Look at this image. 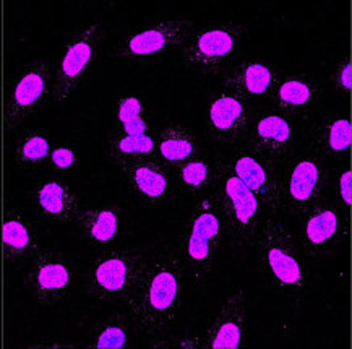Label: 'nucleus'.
<instances>
[{
	"instance_id": "obj_1",
	"label": "nucleus",
	"mask_w": 352,
	"mask_h": 349,
	"mask_svg": "<svg viewBox=\"0 0 352 349\" xmlns=\"http://www.w3.org/2000/svg\"><path fill=\"white\" fill-rule=\"evenodd\" d=\"M185 275L182 258L170 248L148 257L137 288L125 301L140 332L157 337L177 324Z\"/></svg>"
},
{
	"instance_id": "obj_2",
	"label": "nucleus",
	"mask_w": 352,
	"mask_h": 349,
	"mask_svg": "<svg viewBox=\"0 0 352 349\" xmlns=\"http://www.w3.org/2000/svg\"><path fill=\"white\" fill-rule=\"evenodd\" d=\"M254 247L261 270L272 286L287 297L299 302L312 286V273L304 247L276 216L261 221Z\"/></svg>"
},
{
	"instance_id": "obj_3",
	"label": "nucleus",
	"mask_w": 352,
	"mask_h": 349,
	"mask_svg": "<svg viewBox=\"0 0 352 349\" xmlns=\"http://www.w3.org/2000/svg\"><path fill=\"white\" fill-rule=\"evenodd\" d=\"M224 221L213 192L200 195L182 237V264L195 284H205L218 262Z\"/></svg>"
},
{
	"instance_id": "obj_4",
	"label": "nucleus",
	"mask_w": 352,
	"mask_h": 349,
	"mask_svg": "<svg viewBox=\"0 0 352 349\" xmlns=\"http://www.w3.org/2000/svg\"><path fill=\"white\" fill-rule=\"evenodd\" d=\"M146 262L148 255L142 248L111 247L99 252L88 268V296L125 302L137 288Z\"/></svg>"
},
{
	"instance_id": "obj_5",
	"label": "nucleus",
	"mask_w": 352,
	"mask_h": 349,
	"mask_svg": "<svg viewBox=\"0 0 352 349\" xmlns=\"http://www.w3.org/2000/svg\"><path fill=\"white\" fill-rule=\"evenodd\" d=\"M106 39L99 21L76 30L64 44L54 67L51 99L57 104L70 101L96 63Z\"/></svg>"
},
{
	"instance_id": "obj_6",
	"label": "nucleus",
	"mask_w": 352,
	"mask_h": 349,
	"mask_svg": "<svg viewBox=\"0 0 352 349\" xmlns=\"http://www.w3.org/2000/svg\"><path fill=\"white\" fill-rule=\"evenodd\" d=\"M211 192L218 202L224 226L242 246L254 247L261 224L258 198L234 174L228 162L214 165V182Z\"/></svg>"
},
{
	"instance_id": "obj_7",
	"label": "nucleus",
	"mask_w": 352,
	"mask_h": 349,
	"mask_svg": "<svg viewBox=\"0 0 352 349\" xmlns=\"http://www.w3.org/2000/svg\"><path fill=\"white\" fill-rule=\"evenodd\" d=\"M245 28L236 21L195 30L180 47L184 65L200 74H214L242 47Z\"/></svg>"
},
{
	"instance_id": "obj_8",
	"label": "nucleus",
	"mask_w": 352,
	"mask_h": 349,
	"mask_svg": "<svg viewBox=\"0 0 352 349\" xmlns=\"http://www.w3.org/2000/svg\"><path fill=\"white\" fill-rule=\"evenodd\" d=\"M75 264L64 253L38 247L26 271L25 286L36 301L46 307L69 297L75 288Z\"/></svg>"
},
{
	"instance_id": "obj_9",
	"label": "nucleus",
	"mask_w": 352,
	"mask_h": 349,
	"mask_svg": "<svg viewBox=\"0 0 352 349\" xmlns=\"http://www.w3.org/2000/svg\"><path fill=\"white\" fill-rule=\"evenodd\" d=\"M54 67L46 59L28 63L13 83L7 99L6 122L10 130L34 116L51 98Z\"/></svg>"
},
{
	"instance_id": "obj_10",
	"label": "nucleus",
	"mask_w": 352,
	"mask_h": 349,
	"mask_svg": "<svg viewBox=\"0 0 352 349\" xmlns=\"http://www.w3.org/2000/svg\"><path fill=\"white\" fill-rule=\"evenodd\" d=\"M195 30L197 25L185 18L156 21L155 25L133 31L127 38L122 39L112 52V57L135 61V59L160 56L182 47Z\"/></svg>"
},
{
	"instance_id": "obj_11",
	"label": "nucleus",
	"mask_w": 352,
	"mask_h": 349,
	"mask_svg": "<svg viewBox=\"0 0 352 349\" xmlns=\"http://www.w3.org/2000/svg\"><path fill=\"white\" fill-rule=\"evenodd\" d=\"M327 171L314 156L297 158L289 165L286 178L281 180L283 210L302 216L323 198Z\"/></svg>"
},
{
	"instance_id": "obj_12",
	"label": "nucleus",
	"mask_w": 352,
	"mask_h": 349,
	"mask_svg": "<svg viewBox=\"0 0 352 349\" xmlns=\"http://www.w3.org/2000/svg\"><path fill=\"white\" fill-rule=\"evenodd\" d=\"M226 162L270 215L276 216L283 211L281 179L278 178L272 162L261 160L254 153L236 155Z\"/></svg>"
},
{
	"instance_id": "obj_13",
	"label": "nucleus",
	"mask_w": 352,
	"mask_h": 349,
	"mask_svg": "<svg viewBox=\"0 0 352 349\" xmlns=\"http://www.w3.org/2000/svg\"><path fill=\"white\" fill-rule=\"evenodd\" d=\"M130 192L143 205L164 207L170 197L169 167L156 156H146L119 165Z\"/></svg>"
},
{
	"instance_id": "obj_14",
	"label": "nucleus",
	"mask_w": 352,
	"mask_h": 349,
	"mask_svg": "<svg viewBox=\"0 0 352 349\" xmlns=\"http://www.w3.org/2000/svg\"><path fill=\"white\" fill-rule=\"evenodd\" d=\"M300 218V235L297 239L305 253L314 257L322 255L340 242L344 228L341 205L335 202H324L322 198Z\"/></svg>"
},
{
	"instance_id": "obj_15",
	"label": "nucleus",
	"mask_w": 352,
	"mask_h": 349,
	"mask_svg": "<svg viewBox=\"0 0 352 349\" xmlns=\"http://www.w3.org/2000/svg\"><path fill=\"white\" fill-rule=\"evenodd\" d=\"M247 103L228 89L214 93L206 107V127L211 138L219 143H234L248 132Z\"/></svg>"
},
{
	"instance_id": "obj_16",
	"label": "nucleus",
	"mask_w": 352,
	"mask_h": 349,
	"mask_svg": "<svg viewBox=\"0 0 352 349\" xmlns=\"http://www.w3.org/2000/svg\"><path fill=\"white\" fill-rule=\"evenodd\" d=\"M247 328L245 291L239 288L223 302L218 314L206 330L203 348L237 349L242 346Z\"/></svg>"
},
{
	"instance_id": "obj_17",
	"label": "nucleus",
	"mask_w": 352,
	"mask_h": 349,
	"mask_svg": "<svg viewBox=\"0 0 352 349\" xmlns=\"http://www.w3.org/2000/svg\"><path fill=\"white\" fill-rule=\"evenodd\" d=\"M322 96V86L307 75H287L276 80L270 92L273 107L287 119H304Z\"/></svg>"
},
{
	"instance_id": "obj_18",
	"label": "nucleus",
	"mask_w": 352,
	"mask_h": 349,
	"mask_svg": "<svg viewBox=\"0 0 352 349\" xmlns=\"http://www.w3.org/2000/svg\"><path fill=\"white\" fill-rule=\"evenodd\" d=\"M296 140L294 122L274 112L256 120L250 148L255 156L273 165V161L284 160L294 151Z\"/></svg>"
},
{
	"instance_id": "obj_19",
	"label": "nucleus",
	"mask_w": 352,
	"mask_h": 349,
	"mask_svg": "<svg viewBox=\"0 0 352 349\" xmlns=\"http://www.w3.org/2000/svg\"><path fill=\"white\" fill-rule=\"evenodd\" d=\"M34 205L39 215L56 223H75L81 211L80 198L62 180H44L34 190Z\"/></svg>"
},
{
	"instance_id": "obj_20",
	"label": "nucleus",
	"mask_w": 352,
	"mask_h": 349,
	"mask_svg": "<svg viewBox=\"0 0 352 349\" xmlns=\"http://www.w3.org/2000/svg\"><path fill=\"white\" fill-rule=\"evenodd\" d=\"M278 75L265 62L245 61L226 75L224 89L229 93L236 94L242 101H252V99L261 98L265 94H270L272 88L276 83Z\"/></svg>"
},
{
	"instance_id": "obj_21",
	"label": "nucleus",
	"mask_w": 352,
	"mask_h": 349,
	"mask_svg": "<svg viewBox=\"0 0 352 349\" xmlns=\"http://www.w3.org/2000/svg\"><path fill=\"white\" fill-rule=\"evenodd\" d=\"M2 247L7 264L31 258L39 247L34 226L20 208H12L6 213L2 224Z\"/></svg>"
},
{
	"instance_id": "obj_22",
	"label": "nucleus",
	"mask_w": 352,
	"mask_h": 349,
	"mask_svg": "<svg viewBox=\"0 0 352 349\" xmlns=\"http://www.w3.org/2000/svg\"><path fill=\"white\" fill-rule=\"evenodd\" d=\"M75 223L89 242L96 246H107L119 237L124 229L125 216L120 207L111 205L81 210Z\"/></svg>"
},
{
	"instance_id": "obj_23",
	"label": "nucleus",
	"mask_w": 352,
	"mask_h": 349,
	"mask_svg": "<svg viewBox=\"0 0 352 349\" xmlns=\"http://www.w3.org/2000/svg\"><path fill=\"white\" fill-rule=\"evenodd\" d=\"M312 147L322 158H342L351 149V122L344 116H327L310 130Z\"/></svg>"
},
{
	"instance_id": "obj_24",
	"label": "nucleus",
	"mask_w": 352,
	"mask_h": 349,
	"mask_svg": "<svg viewBox=\"0 0 352 349\" xmlns=\"http://www.w3.org/2000/svg\"><path fill=\"white\" fill-rule=\"evenodd\" d=\"M198 153L200 143L197 137L179 124L166 125L155 137V156L169 169L198 156Z\"/></svg>"
},
{
	"instance_id": "obj_25",
	"label": "nucleus",
	"mask_w": 352,
	"mask_h": 349,
	"mask_svg": "<svg viewBox=\"0 0 352 349\" xmlns=\"http://www.w3.org/2000/svg\"><path fill=\"white\" fill-rule=\"evenodd\" d=\"M175 180L180 190L193 195V197H200L211 192L214 182V165L208 158L193 156L190 160L180 162L174 166Z\"/></svg>"
},
{
	"instance_id": "obj_26",
	"label": "nucleus",
	"mask_w": 352,
	"mask_h": 349,
	"mask_svg": "<svg viewBox=\"0 0 352 349\" xmlns=\"http://www.w3.org/2000/svg\"><path fill=\"white\" fill-rule=\"evenodd\" d=\"M52 143L47 134L31 130L16 142L15 148H13V160H15L16 166L23 167V169H38L44 162L49 161Z\"/></svg>"
},
{
	"instance_id": "obj_27",
	"label": "nucleus",
	"mask_w": 352,
	"mask_h": 349,
	"mask_svg": "<svg viewBox=\"0 0 352 349\" xmlns=\"http://www.w3.org/2000/svg\"><path fill=\"white\" fill-rule=\"evenodd\" d=\"M109 153L117 165L155 156V135H125L114 134L109 140Z\"/></svg>"
},
{
	"instance_id": "obj_28",
	"label": "nucleus",
	"mask_w": 352,
	"mask_h": 349,
	"mask_svg": "<svg viewBox=\"0 0 352 349\" xmlns=\"http://www.w3.org/2000/svg\"><path fill=\"white\" fill-rule=\"evenodd\" d=\"M129 343V325L122 317H111L94 330L88 341L93 349H124Z\"/></svg>"
},
{
	"instance_id": "obj_29",
	"label": "nucleus",
	"mask_w": 352,
	"mask_h": 349,
	"mask_svg": "<svg viewBox=\"0 0 352 349\" xmlns=\"http://www.w3.org/2000/svg\"><path fill=\"white\" fill-rule=\"evenodd\" d=\"M117 119L120 125L144 120V106L138 96H122L117 101Z\"/></svg>"
},
{
	"instance_id": "obj_30",
	"label": "nucleus",
	"mask_w": 352,
	"mask_h": 349,
	"mask_svg": "<svg viewBox=\"0 0 352 349\" xmlns=\"http://www.w3.org/2000/svg\"><path fill=\"white\" fill-rule=\"evenodd\" d=\"M49 162L58 171L72 169L78 165V153L75 148L69 147V145H57L51 149L49 155Z\"/></svg>"
},
{
	"instance_id": "obj_31",
	"label": "nucleus",
	"mask_w": 352,
	"mask_h": 349,
	"mask_svg": "<svg viewBox=\"0 0 352 349\" xmlns=\"http://www.w3.org/2000/svg\"><path fill=\"white\" fill-rule=\"evenodd\" d=\"M352 83V63L349 57H344L342 61L338 63L336 70L333 72V85H335L336 89L340 92L347 93L351 89Z\"/></svg>"
},
{
	"instance_id": "obj_32",
	"label": "nucleus",
	"mask_w": 352,
	"mask_h": 349,
	"mask_svg": "<svg viewBox=\"0 0 352 349\" xmlns=\"http://www.w3.org/2000/svg\"><path fill=\"white\" fill-rule=\"evenodd\" d=\"M338 197H340L341 207H349L351 205V197H352V176L351 171L346 169L341 172L340 180H338Z\"/></svg>"
},
{
	"instance_id": "obj_33",
	"label": "nucleus",
	"mask_w": 352,
	"mask_h": 349,
	"mask_svg": "<svg viewBox=\"0 0 352 349\" xmlns=\"http://www.w3.org/2000/svg\"><path fill=\"white\" fill-rule=\"evenodd\" d=\"M122 134L125 135H144L150 134V127H148V120H138L133 122V124H127V125H120Z\"/></svg>"
}]
</instances>
